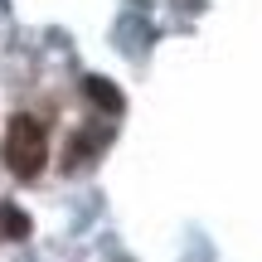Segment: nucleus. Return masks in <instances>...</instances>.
<instances>
[{"label":"nucleus","mask_w":262,"mask_h":262,"mask_svg":"<svg viewBox=\"0 0 262 262\" xmlns=\"http://www.w3.org/2000/svg\"><path fill=\"white\" fill-rule=\"evenodd\" d=\"M83 88H88V97H93V102L107 107V112H122V93H117L112 83H102V78H88Z\"/></svg>","instance_id":"nucleus-2"},{"label":"nucleus","mask_w":262,"mask_h":262,"mask_svg":"<svg viewBox=\"0 0 262 262\" xmlns=\"http://www.w3.org/2000/svg\"><path fill=\"white\" fill-rule=\"evenodd\" d=\"M0 228H5L10 238H29V219L19 214L15 204H5V209H0Z\"/></svg>","instance_id":"nucleus-3"},{"label":"nucleus","mask_w":262,"mask_h":262,"mask_svg":"<svg viewBox=\"0 0 262 262\" xmlns=\"http://www.w3.org/2000/svg\"><path fill=\"white\" fill-rule=\"evenodd\" d=\"M5 165H10V175H19V180H34L39 170H44V160H49V131L39 117H29V112H19V117H10V126H5Z\"/></svg>","instance_id":"nucleus-1"}]
</instances>
